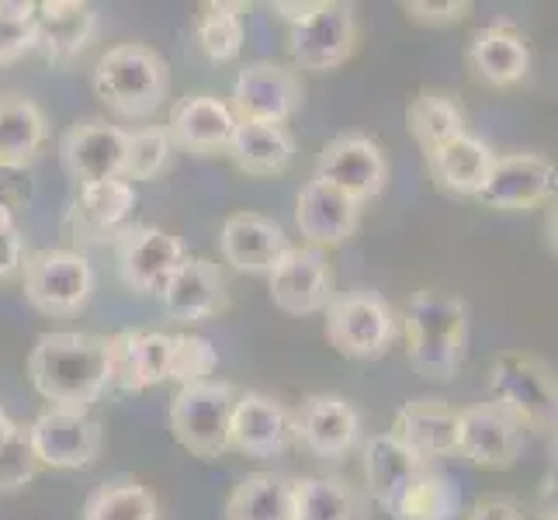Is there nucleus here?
Returning <instances> with one entry per match:
<instances>
[{"label": "nucleus", "instance_id": "nucleus-13", "mask_svg": "<svg viewBox=\"0 0 558 520\" xmlns=\"http://www.w3.org/2000/svg\"><path fill=\"white\" fill-rule=\"evenodd\" d=\"M187 250L178 237L163 233L160 226H129L114 240V264L125 288L140 295H160L167 278L178 271Z\"/></svg>", "mask_w": 558, "mask_h": 520}, {"label": "nucleus", "instance_id": "nucleus-50", "mask_svg": "<svg viewBox=\"0 0 558 520\" xmlns=\"http://www.w3.org/2000/svg\"><path fill=\"white\" fill-rule=\"evenodd\" d=\"M545 240H548V250H551V254H555V208L548 211V219H545Z\"/></svg>", "mask_w": 558, "mask_h": 520}, {"label": "nucleus", "instance_id": "nucleus-21", "mask_svg": "<svg viewBox=\"0 0 558 520\" xmlns=\"http://www.w3.org/2000/svg\"><path fill=\"white\" fill-rule=\"evenodd\" d=\"M170 354L174 334L157 330H122L108 340L111 385L122 392H146L170 378Z\"/></svg>", "mask_w": 558, "mask_h": 520}, {"label": "nucleus", "instance_id": "nucleus-49", "mask_svg": "<svg viewBox=\"0 0 558 520\" xmlns=\"http://www.w3.org/2000/svg\"><path fill=\"white\" fill-rule=\"evenodd\" d=\"M17 427H22V423H17V420H14V416L4 410V407H0V448H4L8 440L14 437V431H17Z\"/></svg>", "mask_w": 558, "mask_h": 520}, {"label": "nucleus", "instance_id": "nucleus-15", "mask_svg": "<svg viewBox=\"0 0 558 520\" xmlns=\"http://www.w3.org/2000/svg\"><path fill=\"white\" fill-rule=\"evenodd\" d=\"M555 164L534 157V153H510V157H496L475 202L499 211H531L537 205H548L555 198Z\"/></svg>", "mask_w": 558, "mask_h": 520}, {"label": "nucleus", "instance_id": "nucleus-34", "mask_svg": "<svg viewBox=\"0 0 558 520\" xmlns=\"http://www.w3.org/2000/svg\"><path fill=\"white\" fill-rule=\"evenodd\" d=\"M402 330L407 337H445L469 343V305L437 288H420L402 310Z\"/></svg>", "mask_w": 558, "mask_h": 520}, {"label": "nucleus", "instance_id": "nucleus-47", "mask_svg": "<svg viewBox=\"0 0 558 520\" xmlns=\"http://www.w3.org/2000/svg\"><path fill=\"white\" fill-rule=\"evenodd\" d=\"M271 11L278 14V22H284L288 28H295L302 22H310V17L319 11V0H305V4H292V0H278L271 4Z\"/></svg>", "mask_w": 558, "mask_h": 520}, {"label": "nucleus", "instance_id": "nucleus-19", "mask_svg": "<svg viewBox=\"0 0 558 520\" xmlns=\"http://www.w3.org/2000/svg\"><path fill=\"white\" fill-rule=\"evenodd\" d=\"M229 448L250 458H278L292 448V410L264 392H240L229 416Z\"/></svg>", "mask_w": 558, "mask_h": 520}, {"label": "nucleus", "instance_id": "nucleus-26", "mask_svg": "<svg viewBox=\"0 0 558 520\" xmlns=\"http://www.w3.org/2000/svg\"><path fill=\"white\" fill-rule=\"evenodd\" d=\"M493 164H496L493 146L486 140L472 136V132H465V136H458V140H448L445 146L427 153L434 188L445 191L451 198H475L478 191H483Z\"/></svg>", "mask_w": 558, "mask_h": 520}, {"label": "nucleus", "instance_id": "nucleus-41", "mask_svg": "<svg viewBox=\"0 0 558 520\" xmlns=\"http://www.w3.org/2000/svg\"><path fill=\"white\" fill-rule=\"evenodd\" d=\"M38 461L28 445V427H17L14 437L0 448V493H17L25 489L38 475Z\"/></svg>", "mask_w": 558, "mask_h": 520}, {"label": "nucleus", "instance_id": "nucleus-3", "mask_svg": "<svg viewBox=\"0 0 558 520\" xmlns=\"http://www.w3.org/2000/svg\"><path fill=\"white\" fill-rule=\"evenodd\" d=\"M489 396L507 410L524 434H545L555 427L558 385L555 368L534 351H504L489 368Z\"/></svg>", "mask_w": 558, "mask_h": 520}, {"label": "nucleus", "instance_id": "nucleus-33", "mask_svg": "<svg viewBox=\"0 0 558 520\" xmlns=\"http://www.w3.org/2000/svg\"><path fill=\"white\" fill-rule=\"evenodd\" d=\"M381 510L392 520H454L458 486L448 472L423 465Z\"/></svg>", "mask_w": 558, "mask_h": 520}, {"label": "nucleus", "instance_id": "nucleus-18", "mask_svg": "<svg viewBox=\"0 0 558 520\" xmlns=\"http://www.w3.org/2000/svg\"><path fill=\"white\" fill-rule=\"evenodd\" d=\"M160 305L174 323H205L229 310V292L219 264L208 257H184L181 267L160 288Z\"/></svg>", "mask_w": 558, "mask_h": 520}, {"label": "nucleus", "instance_id": "nucleus-17", "mask_svg": "<svg viewBox=\"0 0 558 520\" xmlns=\"http://www.w3.org/2000/svg\"><path fill=\"white\" fill-rule=\"evenodd\" d=\"M60 160L63 170L76 181V188L122 181V160H125V129L108 125L101 119L76 122L63 132L60 140Z\"/></svg>", "mask_w": 558, "mask_h": 520}, {"label": "nucleus", "instance_id": "nucleus-46", "mask_svg": "<svg viewBox=\"0 0 558 520\" xmlns=\"http://www.w3.org/2000/svg\"><path fill=\"white\" fill-rule=\"evenodd\" d=\"M461 520H527V517L510 496H483V499H475L472 510Z\"/></svg>", "mask_w": 558, "mask_h": 520}, {"label": "nucleus", "instance_id": "nucleus-27", "mask_svg": "<svg viewBox=\"0 0 558 520\" xmlns=\"http://www.w3.org/2000/svg\"><path fill=\"white\" fill-rule=\"evenodd\" d=\"M35 49L46 52V60L52 63H66L94 43L98 11L81 0H46V4H35Z\"/></svg>", "mask_w": 558, "mask_h": 520}, {"label": "nucleus", "instance_id": "nucleus-25", "mask_svg": "<svg viewBox=\"0 0 558 520\" xmlns=\"http://www.w3.org/2000/svg\"><path fill=\"white\" fill-rule=\"evenodd\" d=\"M392 434L407 445L416 458L434 461L437 458H451L458 455V410L445 399L423 396V399H410L402 402Z\"/></svg>", "mask_w": 558, "mask_h": 520}, {"label": "nucleus", "instance_id": "nucleus-29", "mask_svg": "<svg viewBox=\"0 0 558 520\" xmlns=\"http://www.w3.org/2000/svg\"><path fill=\"white\" fill-rule=\"evenodd\" d=\"M430 465V461L416 458L402 440L385 431V434H372L368 440H361V472H364V489L375 499L378 507H385L389 499L410 483V479Z\"/></svg>", "mask_w": 558, "mask_h": 520}, {"label": "nucleus", "instance_id": "nucleus-44", "mask_svg": "<svg viewBox=\"0 0 558 520\" xmlns=\"http://www.w3.org/2000/svg\"><path fill=\"white\" fill-rule=\"evenodd\" d=\"M28 202H32V173H28V167H0V205H4L14 216V208H22Z\"/></svg>", "mask_w": 558, "mask_h": 520}, {"label": "nucleus", "instance_id": "nucleus-11", "mask_svg": "<svg viewBox=\"0 0 558 520\" xmlns=\"http://www.w3.org/2000/svg\"><path fill=\"white\" fill-rule=\"evenodd\" d=\"M28 445L43 469H90L101 455V423L87 413L46 410L28 423Z\"/></svg>", "mask_w": 558, "mask_h": 520}, {"label": "nucleus", "instance_id": "nucleus-37", "mask_svg": "<svg viewBox=\"0 0 558 520\" xmlns=\"http://www.w3.org/2000/svg\"><path fill=\"white\" fill-rule=\"evenodd\" d=\"M81 520H160V507L136 479H111L87 496Z\"/></svg>", "mask_w": 558, "mask_h": 520}, {"label": "nucleus", "instance_id": "nucleus-42", "mask_svg": "<svg viewBox=\"0 0 558 520\" xmlns=\"http://www.w3.org/2000/svg\"><path fill=\"white\" fill-rule=\"evenodd\" d=\"M402 11H407L410 22L416 25L448 28V25H458L461 17H469L472 4H465V0H410V4H402Z\"/></svg>", "mask_w": 558, "mask_h": 520}, {"label": "nucleus", "instance_id": "nucleus-7", "mask_svg": "<svg viewBox=\"0 0 558 520\" xmlns=\"http://www.w3.org/2000/svg\"><path fill=\"white\" fill-rule=\"evenodd\" d=\"M316 181L343 191L357 205L375 202L389 184V160L381 146L364 132H340L323 146L316 160Z\"/></svg>", "mask_w": 558, "mask_h": 520}, {"label": "nucleus", "instance_id": "nucleus-10", "mask_svg": "<svg viewBox=\"0 0 558 520\" xmlns=\"http://www.w3.org/2000/svg\"><path fill=\"white\" fill-rule=\"evenodd\" d=\"M364 440L361 413L351 407V399L333 392L305 396L302 407L292 410V445L310 451L313 458H348Z\"/></svg>", "mask_w": 558, "mask_h": 520}, {"label": "nucleus", "instance_id": "nucleus-1", "mask_svg": "<svg viewBox=\"0 0 558 520\" xmlns=\"http://www.w3.org/2000/svg\"><path fill=\"white\" fill-rule=\"evenodd\" d=\"M28 382L49 410L87 413L111 385L108 340L94 334H43L28 351Z\"/></svg>", "mask_w": 558, "mask_h": 520}, {"label": "nucleus", "instance_id": "nucleus-32", "mask_svg": "<svg viewBox=\"0 0 558 520\" xmlns=\"http://www.w3.org/2000/svg\"><path fill=\"white\" fill-rule=\"evenodd\" d=\"M407 129L413 143L427 157L430 149L445 146L448 140H458L469 132V114L454 94L448 90H420L407 105Z\"/></svg>", "mask_w": 558, "mask_h": 520}, {"label": "nucleus", "instance_id": "nucleus-4", "mask_svg": "<svg viewBox=\"0 0 558 520\" xmlns=\"http://www.w3.org/2000/svg\"><path fill=\"white\" fill-rule=\"evenodd\" d=\"M399 316L375 288H351L326 305V340L348 361H375L392 347Z\"/></svg>", "mask_w": 558, "mask_h": 520}, {"label": "nucleus", "instance_id": "nucleus-22", "mask_svg": "<svg viewBox=\"0 0 558 520\" xmlns=\"http://www.w3.org/2000/svg\"><path fill=\"white\" fill-rule=\"evenodd\" d=\"M219 250L222 261L243 275H271L292 243L275 219L257 216V211H233L222 222Z\"/></svg>", "mask_w": 558, "mask_h": 520}, {"label": "nucleus", "instance_id": "nucleus-43", "mask_svg": "<svg viewBox=\"0 0 558 520\" xmlns=\"http://www.w3.org/2000/svg\"><path fill=\"white\" fill-rule=\"evenodd\" d=\"M35 46H38L35 17H28V22H11V17H0V66L17 63L22 56L35 52Z\"/></svg>", "mask_w": 558, "mask_h": 520}, {"label": "nucleus", "instance_id": "nucleus-12", "mask_svg": "<svg viewBox=\"0 0 558 520\" xmlns=\"http://www.w3.org/2000/svg\"><path fill=\"white\" fill-rule=\"evenodd\" d=\"M271 302L288 316L326 313V305L337 299V278L319 246H292L281 257L271 275Z\"/></svg>", "mask_w": 558, "mask_h": 520}, {"label": "nucleus", "instance_id": "nucleus-8", "mask_svg": "<svg viewBox=\"0 0 558 520\" xmlns=\"http://www.w3.org/2000/svg\"><path fill=\"white\" fill-rule=\"evenodd\" d=\"M357 46V11L348 0H319V11L292 28L288 52L305 73H330L351 60Z\"/></svg>", "mask_w": 558, "mask_h": 520}, {"label": "nucleus", "instance_id": "nucleus-14", "mask_svg": "<svg viewBox=\"0 0 558 520\" xmlns=\"http://www.w3.org/2000/svg\"><path fill=\"white\" fill-rule=\"evenodd\" d=\"M524 451V427L496 402L458 410V455L478 469L507 472Z\"/></svg>", "mask_w": 558, "mask_h": 520}, {"label": "nucleus", "instance_id": "nucleus-5", "mask_svg": "<svg viewBox=\"0 0 558 520\" xmlns=\"http://www.w3.org/2000/svg\"><path fill=\"white\" fill-rule=\"evenodd\" d=\"M240 389L229 382H195L181 385L170 399V434L195 458L216 461L229 451V416H233Z\"/></svg>", "mask_w": 558, "mask_h": 520}, {"label": "nucleus", "instance_id": "nucleus-31", "mask_svg": "<svg viewBox=\"0 0 558 520\" xmlns=\"http://www.w3.org/2000/svg\"><path fill=\"white\" fill-rule=\"evenodd\" d=\"M46 140V111L22 94H0V167H28Z\"/></svg>", "mask_w": 558, "mask_h": 520}, {"label": "nucleus", "instance_id": "nucleus-16", "mask_svg": "<svg viewBox=\"0 0 558 520\" xmlns=\"http://www.w3.org/2000/svg\"><path fill=\"white\" fill-rule=\"evenodd\" d=\"M136 188L129 181H105L76 188L66 208V233L76 243H114L136 216Z\"/></svg>", "mask_w": 558, "mask_h": 520}, {"label": "nucleus", "instance_id": "nucleus-39", "mask_svg": "<svg viewBox=\"0 0 558 520\" xmlns=\"http://www.w3.org/2000/svg\"><path fill=\"white\" fill-rule=\"evenodd\" d=\"M465 340H445V337H407V358L410 368L427 382H451L465 361Z\"/></svg>", "mask_w": 558, "mask_h": 520}, {"label": "nucleus", "instance_id": "nucleus-35", "mask_svg": "<svg viewBox=\"0 0 558 520\" xmlns=\"http://www.w3.org/2000/svg\"><path fill=\"white\" fill-rule=\"evenodd\" d=\"M292 479L278 472H250L226 499V520H288Z\"/></svg>", "mask_w": 558, "mask_h": 520}, {"label": "nucleus", "instance_id": "nucleus-38", "mask_svg": "<svg viewBox=\"0 0 558 520\" xmlns=\"http://www.w3.org/2000/svg\"><path fill=\"white\" fill-rule=\"evenodd\" d=\"M170 153H174V143H170L163 125H143L125 132V160H122V181H153L160 178L163 167L170 164Z\"/></svg>", "mask_w": 558, "mask_h": 520}, {"label": "nucleus", "instance_id": "nucleus-36", "mask_svg": "<svg viewBox=\"0 0 558 520\" xmlns=\"http://www.w3.org/2000/svg\"><path fill=\"white\" fill-rule=\"evenodd\" d=\"M243 4H229V0H208L198 8L195 17V38L202 52L211 63H233L243 52Z\"/></svg>", "mask_w": 558, "mask_h": 520}, {"label": "nucleus", "instance_id": "nucleus-51", "mask_svg": "<svg viewBox=\"0 0 558 520\" xmlns=\"http://www.w3.org/2000/svg\"><path fill=\"white\" fill-rule=\"evenodd\" d=\"M14 222V216H11V211L4 208V205H0V229H8Z\"/></svg>", "mask_w": 558, "mask_h": 520}, {"label": "nucleus", "instance_id": "nucleus-40", "mask_svg": "<svg viewBox=\"0 0 558 520\" xmlns=\"http://www.w3.org/2000/svg\"><path fill=\"white\" fill-rule=\"evenodd\" d=\"M219 354L205 337L198 334H174V354H170V378L181 385L208 382V375L216 372Z\"/></svg>", "mask_w": 558, "mask_h": 520}, {"label": "nucleus", "instance_id": "nucleus-24", "mask_svg": "<svg viewBox=\"0 0 558 520\" xmlns=\"http://www.w3.org/2000/svg\"><path fill=\"white\" fill-rule=\"evenodd\" d=\"M163 129L174 146L195 153V157H216V153L229 149L236 119L216 94H187L170 108V122Z\"/></svg>", "mask_w": 558, "mask_h": 520}, {"label": "nucleus", "instance_id": "nucleus-20", "mask_svg": "<svg viewBox=\"0 0 558 520\" xmlns=\"http://www.w3.org/2000/svg\"><path fill=\"white\" fill-rule=\"evenodd\" d=\"M465 63L483 87L507 90L531 73L527 35L513 22H493L472 35V43L465 49Z\"/></svg>", "mask_w": 558, "mask_h": 520}, {"label": "nucleus", "instance_id": "nucleus-23", "mask_svg": "<svg viewBox=\"0 0 558 520\" xmlns=\"http://www.w3.org/2000/svg\"><path fill=\"white\" fill-rule=\"evenodd\" d=\"M361 208L354 198L343 191L323 184V181H305L295 202V226L305 240V246H340L348 243L357 226H361Z\"/></svg>", "mask_w": 558, "mask_h": 520}, {"label": "nucleus", "instance_id": "nucleus-2", "mask_svg": "<svg viewBox=\"0 0 558 520\" xmlns=\"http://www.w3.org/2000/svg\"><path fill=\"white\" fill-rule=\"evenodd\" d=\"M170 90L167 60L143 43L111 46L94 66V94L122 119H149Z\"/></svg>", "mask_w": 558, "mask_h": 520}, {"label": "nucleus", "instance_id": "nucleus-48", "mask_svg": "<svg viewBox=\"0 0 558 520\" xmlns=\"http://www.w3.org/2000/svg\"><path fill=\"white\" fill-rule=\"evenodd\" d=\"M555 510H558V504H555V472H548V475L542 479V486H537L534 513H537V520H558Z\"/></svg>", "mask_w": 558, "mask_h": 520}, {"label": "nucleus", "instance_id": "nucleus-30", "mask_svg": "<svg viewBox=\"0 0 558 520\" xmlns=\"http://www.w3.org/2000/svg\"><path fill=\"white\" fill-rule=\"evenodd\" d=\"M226 153L250 178H275V173H284L288 164L295 160V136L288 132V125L236 122V132Z\"/></svg>", "mask_w": 558, "mask_h": 520}, {"label": "nucleus", "instance_id": "nucleus-28", "mask_svg": "<svg viewBox=\"0 0 558 520\" xmlns=\"http://www.w3.org/2000/svg\"><path fill=\"white\" fill-rule=\"evenodd\" d=\"M288 520H368V499L343 475L292 479Z\"/></svg>", "mask_w": 558, "mask_h": 520}, {"label": "nucleus", "instance_id": "nucleus-9", "mask_svg": "<svg viewBox=\"0 0 558 520\" xmlns=\"http://www.w3.org/2000/svg\"><path fill=\"white\" fill-rule=\"evenodd\" d=\"M302 81L295 70H288L271 60L246 63L236 73L233 84V111L236 122H257V125H288V119L302 108Z\"/></svg>", "mask_w": 558, "mask_h": 520}, {"label": "nucleus", "instance_id": "nucleus-6", "mask_svg": "<svg viewBox=\"0 0 558 520\" xmlns=\"http://www.w3.org/2000/svg\"><path fill=\"white\" fill-rule=\"evenodd\" d=\"M22 285L32 310L46 316H70L81 313L94 292V267L76 250H35L22 264Z\"/></svg>", "mask_w": 558, "mask_h": 520}, {"label": "nucleus", "instance_id": "nucleus-45", "mask_svg": "<svg viewBox=\"0 0 558 520\" xmlns=\"http://www.w3.org/2000/svg\"><path fill=\"white\" fill-rule=\"evenodd\" d=\"M25 237H22V229H17L14 222L8 229H0V281L11 278L22 271V264H25Z\"/></svg>", "mask_w": 558, "mask_h": 520}]
</instances>
